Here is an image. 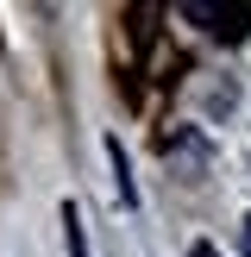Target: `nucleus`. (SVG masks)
<instances>
[{
  "mask_svg": "<svg viewBox=\"0 0 251 257\" xmlns=\"http://www.w3.org/2000/svg\"><path fill=\"white\" fill-rule=\"evenodd\" d=\"M188 19H207V32H220V38H245V19L251 13L245 7H201V0H188Z\"/></svg>",
  "mask_w": 251,
  "mask_h": 257,
  "instance_id": "f257e3e1",
  "label": "nucleus"
},
{
  "mask_svg": "<svg viewBox=\"0 0 251 257\" xmlns=\"http://www.w3.org/2000/svg\"><path fill=\"white\" fill-rule=\"evenodd\" d=\"M63 226H69V257H88V232H82V213H63Z\"/></svg>",
  "mask_w": 251,
  "mask_h": 257,
  "instance_id": "f03ea898",
  "label": "nucleus"
},
{
  "mask_svg": "<svg viewBox=\"0 0 251 257\" xmlns=\"http://www.w3.org/2000/svg\"><path fill=\"white\" fill-rule=\"evenodd\" d=\"M238 251H245V257H251V220H245V226H238Z\"/></svg>",
  "mask_w": 251,
  "mask_h": 257,
  "instance_id": "7ed1b4c3",
  "label": "nucleus"
},
{
  "mask_svg": "<svg viewBox=\"0 0 251 257\" xmlns=\"http://www.w3.org/2000/svg\"><path fill=\"white\" fill-rule=\"evenodd\" d=\"M195 257H220V251H207V245H201V251H195Z\"/></svg>",
  "mask_w": 251,
  "mask_h": 257,
  "instance_id": "20e7f679",
  "label": "nucleus"
}]
</instances>
